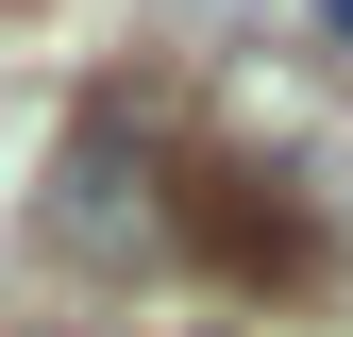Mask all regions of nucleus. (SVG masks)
<instances>
[{
  "mask_svg": "<svg viewBox=\"0 0 353 337\" xmlns=\"http://www.w3.org/2000/svg\"><path fill=\"white\" fill-rule=\"evenodd\" d=\"M202 17H236V0H202Z\"/></svg>",
  "mask_w": 353,
  "mask_h": 337,
  "instance_id": "obj_4",
  "label": "nucleus"
},
{
  "mask_svg": "<svg viewBox=\"0 0 353 337\" xmlns=\"http://www.w3.org/2000/svg\"><path fill=\"white\" fill-rule=\"evenodd\" d=\"M185 253L236 287H303L353 253V118L303 68H236L185 118Z\"/></svg>",
  "mask_w": 353,
  "mask_h": 337,
  "instance_id": "obj_1",
  "label": "nucleus"
},
{
  "mask_svg": "<svg viewBox=\"0 0 353 337\" xmlns=\"http://www.w3.org/2000/svg\"><path fill=\"white\" fill-rule=\"evenodd\" d=\"M320 51H353V0H320Z\"/></svg>",
  "mask_w": 353,
  "mask_h": 337,
  "instance_id": "obj_3",
  "label": "nucleus"
},
{
  "mask_svg": "<svg viewBox=\"0 0 353 337\" xmlns=\"http://www.w3.org/2000/svg\"><path fill=\"white\" fill-rule=\"evenodd\" d=\"M51 253L68 270H152V253H185V118L152 102V84H101V102L51 135Z\"/></svg>",
  "mask_w": 353,
  "mask_h": 337,
  "instance_id": "obj_2",
  "label": "nucleus"
}]
</instances>
